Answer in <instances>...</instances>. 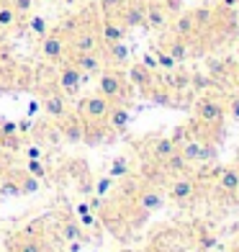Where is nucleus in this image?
I'll return each mask as SVG.
<instances>
[{"instance_id":"c85d7f7f","label":"nucleus","mask_w":239,"mask_h":252,"mask_svg":"<svg viewBox=\"0 0 239 252\" xmlns=\"http://www.w3.org/2000/svg\"><path fill=\"white\" fill-rule=\"evenodd\" d=\"M10 5H13V10L18 16H29L33 8V0H10Z\"/></svg>"},{"instance_id":"58836bf2","label":"nucleus","mask_w":239,"mask_h":252,"mask_svg":"<svg viewBox=\"0 0 239 252\" xmlns=\"http://www.w3.org/2000/svg\"><path fill=\"white\" fill-rule=\"evenodd\" d=\"M188 83H190V77H188V75H178V77L173 80V85H175V88H185Z\"/></svg>"},{"instance_id":"ddd939ff","label":"nucleus","mask_w":239,"mask_h":252,"mask_svg":"<svg viewBox=\"0 0 239 252\" xmlns=\"http://www.w3.org/2000/svg\"><path fill=\"white\" fill-rule=\"evenodd\" d=\"M165 206V198H162V193H157V190H147L139 196V209L142 211H159Z\"/></svg>"},{"instance_id":"a211bd4d","label":"nucleus","mask_w":239,"mask_h":252,"mask_svg":"<svg viewBox=\"0 0 239 252\" xmlns=\"http://www.w3.org/2000/svg\"><path fill=\"white\" fill-rule=\"evenodd\" d=\"M196 18L193 13H178V21H175V33L178 36H190L193 31H196Z\"/></svg>"},{"instance_id":"393cba45","label":"nucleus","mask_w":239,"mask_h":252,"mask_svg":"<svg viewBox=\"0 0 239 252\" xmlns=\"http://www.w3.org/2000/svg\"><path fill=\"white\" fill-rule=\"evenodd\" d=\"M165 165H167V170H173V173H180V170H183L188 162H185V157L180 155V152H173V155L165 159Z\"/></svg>"},{"instance_id":"9b49d317","label":"nucleus","mask_w":239,"mask_h":252,"mask_svg":"<svg viewBox=\"0 0 239 252\" xmlns=\"http://www.w3.org/2000/svg\"><path fill=\"white\" fill-rule=\"evenodd\" d=\"M121 24L126 26V29H136V26H142L144 24V8L142 5H123L121 8Z\"/></svg>"},{"instance_id":"a18cd8bd","label":"nucleus","mask_w":239,"mask_h":252,"mask_svg":"<svg viewBox=\"0 0 239 252\" xmlns=\"http://www.w3.org/2000/svg\"><path fill=\"white\" fill-rule=\"evenodd\" d=\"M29 129H31V119H29V121H21V124H18V131H29Z\"/></svg>"},{"instance_id":"8fccbe9b","label":"nucleus","mask_w":239,"mask_h":252,"mask_svg":"<svg viewBox=\"0 0 239 252\" xmlns=\"http://www.w3.org/2000/svg\"><path fill=\"white\" fill-rule=\"evenodd\" d=\"M0 175H3V167H0Z\"/></svg>"},{"instance_id":"bb28decb","label":"nucleus","mask_w":239,"mask_h":252,"mask_svg":"<svg viewBox=\"0 0 239 252\" xmlns=\"http://www.w3.org/2000/svg\"><path fill=\"white\" fill-rule=\"evenodd\" d=\"M0 196H21V186L16 180H0Z\"/></svg>"},{"instance_id":"7ed1b4c3","label":"nucleus","mask_w":239,"mask_h":252,"mask_svg":"<svg viewBox=\"0 0 239 252\" xmlns=\"http://www.w3.org/2000/svg\"><path fill=\"white\" fill-rule=\"evenodd\" d=\"M80 85H83V72L77 70L75 64H64L60 70V88L64 95H75Z\"/></svg>"},{"instance_id":"c9c22d12","label":"nucleus","mask_w":239,"mask_h":252,"mask_svg":"<svg viewBox=\"0 0 239 252\" xmlns=\"http://www.w3.org/2000/svg\"><path fill=\"white\" fill-rule=\"evenodd\" d=\"M165 10L167 13H180V10H183V3H180V0H165Z\"/></svg>"},{"instance_id":"0eeeda50","label":"nucleus","mask_w":239,"mask_h":252,"mask_svg":"<svg viewBox=\"0 0 239 252\" xmlns=\"http://www.w3.org/2000/svg\"><path fill=\"white\" fill-rule=\"evenodd\" d=\"M41 54L47 57V60L57 62V60H62V54H64V41L60 33H44V41H41Z\"/></svg>"},{"instance_id":"09e8293b","label":"nucleus","mask_w":239,"mask_h":252,"mask_svg":"<svg viewBox=\"0 0 239 252\" xmlns=\"http://www.w3.org/2000/svg\"><path fill=\"white\" fill-rule=\"evenodd\" d=\"M237 85H239V70H237Z\"/></svg>"},{"instance_id":"3c124183","label":"nucleus","mask_w":239,"mask_h":252,"mask_svg":"<svg viewBox=\"0 0 239 252\" xmlns=\"http://www.w3.org/2000/svg\"><path fill=\"white\" fill-rule=\"evenodd\" d=\"M44 3H49V0H44Z\"/></svg>"},{"instance_id":"f03ea898","label":"nucleus","mask_w":239,"mask_h":252,"mask_svg":"<svg viewBox=\"0 0 239 252\" xmlns=\"http://www.w3.org/2000/svg\"><path fill=\"white\" fill-rule=\"evenodd\" d=\"M98 93L106 95L108 100L121 98L123 95V77L119 72H113V70L100 72V77H98Z\"/></svg>"},{"instance_id":"4468645a","label":"nucleus","mask_w":239,"mask_h":252,"mask_svg":"<svg viewBox=\"0 0 239 252\" xmlns=\"http://www.w3.org/2000/svg\"><path fill=\"white\" fill-rule=\"evenodd\" d=\"M129 80H131L136 88H149V85H152V70H147L142 62H139V64H131Z\"/></svg>"},{"instance_id":"72a5a7b5","label":"nucleus","mask_w":239,"mask_h":252,"mask_svg":"<svg viewBox=\"0 0 239 252\" xmlns=\"http://www.w3.org/2000/svg\"><path fill=\"white\" fill-rule=\"evenodd\" d=\"M64 239H70V242H75V239H80V226L75 224V221H70V224H67L64 226Z\"/></svg>"},{"instance_id":"e433bc0d","label":"nucleus","mask_w":239,"mask_h":252,"mask_svg":"<svg viewBox=\"0 0 239 252\" xmlns=\"http://www.w3.org/2000/svg\"><path fill=\"white\" fill-rule=\"evenodd\" d=\"M80 226H85V229L95 226V216H93V211H88V214H80Z\"/></svg>"},{"instance_id":"2f4dec72","label":"nucleus","mask_w":239,"mask_h":252,"mask_svg":"<svg viewBox=\"0 0 239 252\" xmlns=\"http://www.w3.org/2000/svg\"><path fill=\"white\" fill-rule=\"evenodd\" d=\"M16 131H18V124L16 121H8V119L0 121V136H13Z\"/></svg>"},{"instance_id":"6e6552de","label":"nucleus","mask_w":239,"mask_h":252,"mask_svg":"<svg viewBox=\"0 0 239 252\" xmlns=\"http://www.w3.org/2000/svg\"><path fill=\"white\" fill-rule=\"evenodd\" d=\"M80 72L85 75H98L100 67H103V62H100L98 52H83V54H75V62H72Z\"/></svg>"},{"instance_id":"39448f33","label":"nucleus","mask_w":239,"mask_h":252,"mask_svg":"<svg viewBox=\"0 0 239 252\" xmlns=\"http://www.w3.org/2000/svg\"><path fill=\"white\" fill-rule=\"evenodd\" d=\"M98 33L93 29H83V31H77L75 33V39H72V49L75 54H83V52H98Z\"/></svg>"},{"instance_id":"20e7f679","label":"nucleus","mask_w":239,"mask_h":252,"mask_svg":"<svg viewBox=\"0 0 239 252\" xmlns=\"http://www.w3.org/2000/svg\"><path fill=\"white\" fill-rule=\"evenodd\" d=\"M198 119L203 124H219L224 121V106L213 98H203L198 100Z\"/></svg>"},{"instance_id":"f8f14e48","label":"nucleus","mask_w":239,"mask_h":252,"mask_svg":"<svg viewBox=\"0 0 239 252\" xmlns=\"http://www.w3.org/2000/svg\"><path fill=\"white\" fill-rule=\"evenodd\" d=\"M44 111H47L52 119H62L64 113H67L64 95H60V93H49L47 98H44Z\"/></svg>"},{"instance_id":"a19ab883","label":"nucleus","mask_w":239,"mask_h":252,"mask_svg":"<svg viewBox=\"0 0 239 252\" xmlns=\"http://www.w3.org/2000/svg\"><path fill=\"white\" fill-rule=\"evenodd\" d=\"M170 139H173L175 144H180V142H183V139H185V129H178V131H175L173 136H170Z\"/></svg>"},{"instance_id":"603ef678","label":"nucleus","mask_w":239,"mask_h":252,"mask_svg":"<svg viewBox=\"0 0 239 252\" xmlns=\"http://www.w3.org/2000/svg\"><path fill=\"white\" fill-rule=\"evenodd\" d=\"M0 3H3V0H0Z\"/></svg>"},{"instance_id":"412c9836","label":"nucleus","mask_w":239,"mask_h":252,"mask_svg":"<svg viewBox=\"0 0 239 252\" xmlns=\"http://www.w3.org/2000/svg\"><path fill=\"white\" fill-rule=\"evenodd\" d=\"M167 52H170V57H173L175 62H183V60H188V44H185L183 39H175V41L167 47Z\"/></svg>"},{"instance_id":"423d86ee","label":"nucleus","mask_w":239,"mask_h":252,"mask_svg":"<svg viewBox=\"0 0 239 252\" xmlns=\"http://www.w3.org/2000/svg\"><path fill=\"white\" fill-rule=\"evenodd\" d=\"M170 21V13L165 10L162 3H149L144 8V24L152 26V29H165Z\"/></svg>"},{"instance_id":"473e14b6","label":"nucleus","mask_w":239,"mask_h":252,"mask_svg":"<svg viewBox=\"0 0 239 252\" xmlns=\"http://www.w3.org/2000/svg\"><path fill=\"white\" fill-rule=\"evenodd\" d=\"M111 186H113V178H111V175H106V178H100V180H98V186H95V193H98L100 198H103L106 193L111 190Z\"/></svg>"},{"instance_id":"de8ad7c7","label":"nucleus","mask_w":239,"mask_h":252,"mask_svg":"<svg viewBox=\"0 0 239 252\" xmlns=\"http://www.w3.org/2000/svg\"><path fill=\"white\" fill-rule=\"evenodd\" d=\"M237 3V0H224V5H234Z\"/></svg>"},{"instance_id":"cd10ccee","label":"nucleus","mask_w":239,"mask_h":252,"mask_svg":"<svg viewBox=\"0 0 239 252\" xmlns=\"http://www.w3.org/2000/svg\"><path fill=\"white\" fill-rule=\"evenodd\" d=\"M100 8H103L106 16H116V13H121L123 0H100Z\"/></svg>"},{"instance_id":"7c9ffc66","label":"nucleus","mask_w":239,"mask_h":252,"mask_svg":"<svg viewBox=\"0 0 239 252\" xmlns=\"http://www.w3.org/2000/svg\"><path fill=\"white\" fill-rule=\"evenodd\" d=\"M31 31L39 33V36H44V33H47V21H44V16H33V18H31Z\"/></svg>"},{"instance_id":"4be33fe9","label":"nucleus","mask_w":239,"mask_h":252,"mask_svg":"<svg viewBox=\"0 0 239 252\" xmlns=\"http://www.w3.org/2000/svg\"><path fill=\"white\" fill-rule=\"evenodd\" d=\"M108 175H111L113 180L129 175V159H126V157H116V159H113V165H111V170H108Z\"/></svg>"},{"instance_id":"c756f323","label":"nucleus","mask_w":239,"mask_h":252,"mask_svg":"<svg viewBox=\"0 0 239 252\" xmlns=\"http://www.w3.org/2000/svg\"><path fill=\"white\" fill-rule=\"evenodd\" d=\"M39 190V178H26L21 183V196H29V193H36Z\"/></svg>"},{"instance_id":"ea45409f","label":"nucleus","mask_w":239,"mask_h":252,"mask_svg":"<svg viewBox=\"0 0 239 252\" xmlns=\"http://www.w3.org/2000/svg\"><path fill=\"white\" fill-rule=\"evenodd\" d=\"M21 252H41V247L36 242H24L21 245Z\"/></svg>"},{"instance_id":"5701e85b","label":"nucleus","mask_w":239,"mask_h":252,"mask_svg":"<svg viewBox=\"0 0 239 252\" xmlns=\"http://www.w3.org/2000/svg\"><path fill=\"white\" fill-rule=\"evenodd\" d=\"M201 147H203L201 142H188L183 150H180V155L185 157V162H198L201 159Z\"/></svg>"},{"instance_id":"f257e3e1","label":"nucleus","mask_w":239,"mask_h":252,"mask_svg":"<svg viewBox=\"0 0 239 252\" xmlns=\"http://www.w3.org/2000/svg\"><path fill=\"white\" fill-rule=\"evenodd\" d=\"M108 111H111V100L106 95H88L80 100V106H77V113H80V119H85V121H103L108 116Z\"/></svg>"},{"instance_id":"37998d69","label":"nucleus","mask_w":239,"mask_h":252,"mask_svg":"<svg viewBox=\"0 0 239 252\" xmlns=\"http://www.w3.org/2000/svg\"><path fill=\"white\" fill-rule=\"evenodd\" d=\"M29 157L31 159H39L41 157V150H39V147H29Z\"/></svg>"},{"instance_id":"2eb2a0df","label":"nucleus","mask_w":239,"mask_h":252,"mask_svg":"<svg viewBox=\"0 0 239 252\" xmlns=\"http://www.w3.org/2000/svg\"><path fill=\"white\" fill-rule=\"evenodd\" d=\"M129 57H131V49H129L123 41H113V44H108V60H111L113 64H126V62H129Z\"/></svg>"},{"instance_id":"79ce46f5","label":"nucleus","mask_w":239,"mask_h":252,"mask_svg":"<svg viewBox=\"0 0 239 252\" xmlns=\"http://www.w3.org/2000/svg\"><path fill=\"white\" fill-rule=\"evenodd\" d=\"M232 119H239V98L232 100Z\"/></svg>"},{"instance_id":"b1692460","label":"nucleus","mask_w":239,"mask_h":252,"mask_svg":"<svg viewBox=\"0 0 239 252\" xmlns=\"http://www.w3.org/2000/svg\"><path fill=\"white\" fill-rule=\"evenodd\" d=\"M18 21V13L13 10V5H0V26H13Z\"/></svg>"},{"instance_id":"aec40b11","label":"nucleus","mask_w":239,"mask_h":252,"mask_svg":"<svg viewBox=\"0 0 239 252\" xmlns=\"http://www.w3.org/2000/svg\"><path fill=\"white\" fill-rule=\"evenodd\" d=\"M221 188L226 190V193H232V190H237L239 188V170H234V167H229V170H224L221 173Z\"/></svg>"},{"instance_id":"dca6fc26","label":"nucleus","mask_w":239,"mask_h":252,"mask_svg":"<svg viewBox=\"0 0 239 252\" xmlns=\"http://www.w3.org/2000/svg\"><path fill=\"white\" fill-rule=\"evenodd\" d=\"M62 134H64V139L72 142V144H77V142L85 139V129H83V124H80L77 119H75V121H64V124H62Z\"/></svg>"},{"instance_id":"c03bdc74","label":"nucleus","mask_w":239,"mask_h":252,"mask_svg":"<svg viewBox=\"0 0 239 252\" xmlns=\"http://www.w3.org/2000/svg\"><path fill=\"white\" fill-rule=\"evenodd\" d=\"M100 206H103V198H93V201H90V211H95V209H100Z\"/></svg>"},{"instance_id":"6ab92c4d","label":"nucleus","mask_w":239,"mask_h":252,"mask_svg":"<svg viewBox=\"0 0 239 252\" xmlns=\"http://www.w3.org/2000/svg\"><path fill=\"white\" fill-rule=\"evenodd\" d=\"M154 157L157 159H167L173 152H178V144L173 142V139H157V144H154Z\"/></svg>"},{"instance_id":"f3484780","label":"nucleus","mask_w":239,"mask_h":252,"mask_svg":"<svg viewBox=\"0 0 239 252\" xmlns=\"http://www.w3.org/2000/svg\"><path fill=\"white\" fill-rule=\"evenodd\" d=\"M170 196H173L175 201H188L193 196V180H188V178L175 180L173 188H170Z\"/></svg>"},{"instance_id":"9d476101","label":"nucleus","mask_w":239,"mask_h":252,"mask_svg":"<svg viewBox=\"0 0 239 252\" xmlns=\"http://www.w3.org/2000/svg\"><path fill=\"white\" fill-rule=\"evenodd\" d=\"M106 119H108L113 131H126L129 124H131V113H129V108H123V106H111Z\"/></svg>"},{"instance_id":"4c0bfd02","label":"nucleus","mask_w":239,"mask_h":252,"mask_svg":"<svg viewBox=\"0 0 239 252\" xmlns=\"http://www.w3.org/2000/svg\"><path fill=\"white\" fill-rule=\"evenodd\" d=\"M142 64L147 67V70H157V57H154V54H144Z\"/></svg>"},{"instance_id":"f704fd0d","label":"nucleus","mask_w":239,"mask_h":252,"mask_svg":"<svg viewBox=\"0 0 239 252\" xmlns=\"http://www.w3.org/2000/svg\"><path fill=\"white\" fill-rule=\"evenodd\" d=\"M29 173L33 175V178H44V167H41V162H39V159H29Z\"/></svg>"},{"instance_id":"49530a36","label":"nucleus","mask_w":239,"mask_h":252,"mask_svg":"<svg viewBox=\"0 0 239 252\" xmlns=\"http://www.w3.org/2000/svg\"><path fill=\"white\" fill-rule=\"evenodd\" d=\"M90 211V203H80L77 206V214H88Z\"/></svg>"},{"instance_id":"a878e982","label":"nucleus","mask_w":239,"mask_h":252,"mask_svg":"<svg viewBox=\"0 0 239 252\" xmlns=\"http://www.w3.org/2000/svg\"><path fill=\"white\" fill-rule=\"evenodd\" d=\"M157 57V67H162V70H167V72H173L175 70V60H173V57H170V52H157L154 54Z\"/></svg>"},{"instance_id":"1a4fd4ad","label":"nucleus","mask_w":239,"mask_h":252,"mask_svg":"<svg viewBox=\"0 0 239 252\" xmlns=\"http://www.w3.org/2000/svg\"><path fill=\"white\" fill-rule=\"evenodd\" d=\"M100 36H103V41H106V44L123 41V36H126V26H123L121 21H116L113 16H106L103 29H100Z\"/></svg>"}]
</instances>
